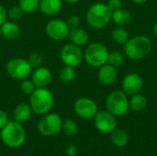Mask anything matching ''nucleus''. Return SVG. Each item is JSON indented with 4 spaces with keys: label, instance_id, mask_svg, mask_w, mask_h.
<instances>
[{
    "label": "nucleus",
    "instance_id": "nucleus-29",
    "mask_svg": "<svg viewBox=\"0 0 157 156\" xmlns=\"http://www.w3.org/2000/svg\"><path fill=\"white\" fill-rule=\"evenodd\" d=\"M23 10L21 9V7L17 5V6H11L8 11H7V17L12 19V20H17L20 19L23 16Z\"/></svg>",
    "mask_w": 157,
    "mask_h": 156
},
{
    "label": "nucleus",
    "instance_id": "nucleus-25",
    "mask_svg": "<svg viewBox=\"0 0 157 156\" xmlns=\"http://www.w3.org/2000/svg\"><path fill=\"white\" fill-rule=\"evenodd\" d=\"M40 0H18V6L24 13H33L40 6Z\"/></svg>",
    "mask_w": 157,
    "mask_h": 156
},
{
    "label": "nucleus",
    "instance_id": "nucleus-39",
    "mask_svg": "<svg viewBox=\"0 0 157 156\" xmlns=\"http://www.w3.org/2000/svg\"><path fill=\"white\" fill-rule=\"evenodd\" d=\"M2 36V31H1V28H0V37Z\"/></svg>",
    "mask_w": 157,
    "mask_h": 156
},
{
    "label": "nucleus",
    "instance_id": "nucleus-15",
    "mask_svg": "<svg viewBox=\"0 0 157 156\" xmlns=\"http://www.w3.org/2000/svg\"><path fill=\"white\" fill-rule=\"evenodd\" d=\"M98 76L99 82L102 85L110 86L117 79V76H118L117 69H116V67H114L107 63L106 64L99 67Z\"/></svg>",
    "mask_w": 157,
    "mask_h": 156
},
{
    "label": "nucleus",
    "instance_id": "nucleus-10",
    "mask_svg": "<svg viewBox=\"0 0 157 156\" xmlns=\"http://www.w3.org/2000/svg\"><path fill=\"white\" fill-rule=\"evenodd\" d=\"M94 124L98 131L102 133H111L117 127V120L109 111H98L94 117Z\"/></svg>",
    "mask_w": 157,
    "mask_h": 156
},
{
    "label": "nucleus",
    "instance_id": "nucleus-16",
    "mask_svg": "<svg viewBox=\"0 0 157 156\" xmlns=\"http://www.w3.org/2000/svg\"><path fill=\"white\" fill-rule=\"evenodd\" d=\"M63 6L62 0H40L39 8L47 16H53L60 12Z\"/></svg>",
    "mask_w": 157,
    "mask_h": 156
},
{
    "label": "nucleus",
    "instance_id": "nucleus-17",
    "mask_svg": "<svg viewBox=\"0 0 157 156\" xmlns=\"http://www.w3.org/2000/svg\"><path fill=\"white\" fill-rule=\"evenodd\" d=\"M68 37L73 44L77 45L79 47L86 45L89 40L88 33L84 29H81V28H75V29H70Z\"/></svg>",
    "mask_w": 157,
    "mask_h": 156
},
{
    "label": "nucleus",
    "instance_id": "nucleus-18",
    "mask_svg": "<svg viewBox=\"0 0 157 156\" xmlns=\"http://www.w3.org/2000/svg\"><path fill=\"white\" fill-rule=\"evenodd\" d=\"M32 114V109L29 106V104L27 103H20L18 104L13 113L14 119L18 123H24L28 121Z\"/></svg>",
    "mask_w": 157,
    "mask_h": 156
},
{
    "label": "nucleus",
    "instance_id": "nucleus-9",
    "mask_svg": "<svg viewBox=\"0 0 157 156\" xmlns=\"http://www.w3.org/2000/svg\"><path fill=\"white\" fill-rule=\"evenodd\" d=\"M61 59L65 65L75 68L81 64L84 59V53L79 46L69 43L62 48Z\"/></svg>",
    "mask_w": 157,
    "mask_h": 156
},
{
    "label": "nucleus",
    "instance_id": "nucleus-35",
    "mask_svg": "<svg viewBox=\"0 0 157 156\" xmlns=\"http://www.w3.org/2000/svg\"><path fill=\"white\" fill-rule=\"evenodd\" d=\"M77 152H78V150H77L76 146H75V145H71L65 150V154H66V155L68 156L75 155L77 154Z\"/></svg>",
    "mask_w": 157,
    "mask_h": 156
},
{
    "label": "nucleus",
    "instance_id": "nucleus-5",
    "mask_svg": "<svg viewBox=\"0 0 157 156\" xmlns=\"http://www.w3.org/2000/svg\"><path fill=\"white\" fill-rule=\"evenodd\" d=\"M108 48L100 42H93L89 44L84 53L86 62L93 67H100L108 63L109 58Z\"/></svg>",
    "mask_w": 157,
    "mask_h": 156
},
{
    "label": "nucleus",
    "instance_id": "nucleus-8",
    "mask_svg": "<svg viewBox=\"0 0 157 156\" xmlns=\"http://www.w3.org/2000/svg\"><path fill=\"white\" fill-rule=\"evenodd\" d=\"M6 70L10 77L16 80H23L30 74L32 69L27 60L22 58H13L7 62Z\"/></svg>",
    "mask_w": 157,
    "mask_h": 156
},
{
    "label": "nucleus",
    "instance_id": "nucleus-23",
    "mask_svg": "<svg viewBox=\"0 0 157 156\" xmlns=\"http://www.w3.org/2000/svg\"><path fill=\"white\" fill-rule=\"evenodd\" d=\"M111 37L116 43L124 45L129 40V33L123 27H118L112 31Z\"/></svg>",
    "mask_w": 157,
    "mask_h": 156
},
{
    "label": "nucleus",
    "instance_id": "nucleus-34",
    "mask_svg": "<svg viewBox=\"0 0 157 156\" xmlns=\"http://www.w3.org/2000/svg\"><path fill=\"white\" fill-rule=\"evenodd\" d=\"M8 122V117L3 110H0V130Z\"/></svg>",
    "mask_w": 157,
    "mask_h": 156
},
{
    "label": "nucleus",
    "instance_id": "nucleus-12",
    "mask_svg": "<svg viewBox=\"0 0 157 156\" xmlns=\"http://www.w3.org/2000/svg\"><path fill=\"white\" fill-rule=\"evenodd\" d=\"M75 112L78 117L84 120H89L98 113V106L96 102L87 97L78 98L74 105Z\"/></svg>",
    "mask_w": 157,
    "mask_h": 156
},
{
    "label": "nucleus",
    "instance_id": "nucleus-1",
    "mask_svg": "<svg viewBox=\"0 0 157 156\" xmlns=\"http://www.w3.org/2000/svg\"><path fill=\"white\" fill-rule=\"evenodd\" d=\"M152 41L144 35H137L130 38L123 45V50L127 57L132 61L145 58L152 51Z\"/></svg>",
    "mask_w": 157,
    "mask_h": 156
},
{
    "label": "nucleus",
    "instance_id": "nucleus-6",
    "mask_svg": "<svg viewBox=\"0 0 157 156\" xmlns=\"http://www.w3.org/2000/svg\"><path fill=\"white\" fill-rule=\"evenodd\" d=\"M106 107L108 111H109L115 117L125 115L130 108L127 95L121 90L112 91L107 97Z\"/></svg>",
    "mask_w": 157,
    "mask_h": 156
},
{
    "label": "nucleus",
    "instance_id": "nucleus-37",
    "mask_svg": "<svg viewBox=\"0 0 157 156\" xmlns=\"http://www.w3.org/2000/svg\"><path fill=\"white\" fill-rule=\"evenodd\" d=\"M66 3H69V4H75L77 2H79L80 0H64Z\"/></svg>",
    "mask_w": 157,
    "mask_h": 156
},
{
    "label": "nucleus",
    "instance_id": "nucleus-24",
    "mask_svg": "<svg viewBox=\"0 0 157 156\" xmlns=\"http://www.w3.org/2000/svg\"><path fill=\"white\" fill-rule=\"evenodd\" d=\"M62 131L68 137H74L78 132V126H77V124L74 120H63Z\"/></svg>",
    "mask_w": 157,
    "mask_h": 156
},
{
    "label": "nucleus",
    "instance_id": "nucleus-27",
    "mask_svg": "<svg viewBox=\"0 0 157 156\" xmlns=\"http://www.w3.org/2000/svg\"><path fill=\"white\" fill-rule=\"evenodd\" d=\"M124 63V56L120 51H113L109 54L108 58V63L114 66V67H120Z\"/></svg>",
    "mask_w": 157,
    "mask_h": 156
},
{
    "label": "nucleus",
    "instance_id": "nucleus-13",
    "mask_svg": "<svg viewBox=\"0 0 157 156\" xmlns=\"http://www.w3.org/2000/svg\"><path fill=\"white\" fill-rule=\"evenodd\" d=\"M144 88V79L137 73H130L123 78L122 89L127 96H133L140 93Z\"/></svg>",
    "mask_w": 157,
    "mask_h": 156
},
{
    "label": "nucleus",
    "instance_id": "nucleus-7",
    "mask_svg": "<svg viewBox=\"0 0 157 156\" xmlns=\"http://www.w3.org/2000/svg\"><path fill=\"white\" fill-rule=\"evenodd\" d=\"M62 118L55 113L45 114L38 123V131L44 136H52L62 131Z\"/></svg>",
    "mask_w": 157,
    "mask_h": 156
},
{
    "label": "nucleus",
    "instance_id": "nucleus-19",
    "mask_svg": "<svg viewBox=\"0 0 157 156\" xmlns=\"http://www.w3.org/2000/svg\"><path fill=\"white\" fill-rule=\"evenodd\" d=\"M1 31H2V36L9 40H16L20 33L19 27L17 23L12 22V21H6L4 24L0 26Z\"/></svg>",
    "mask_w": 157,
    "mask_h": 156
},
{
    "label": "nucleus",
    "instance_id": "nucleus-32",
    "mask_svg": "<svg viewBox=\"0 0 157 156\" xmlns=\"http://www.w3.org/2000/svg\"><path fill=\"white\" fill-rule=\"evenodd\" d=\"M107 6H109L110 11L113 12L122 6V2H121V0H109Z\"/></svg>",
    "mask_w": 157,
    "mask_h": 156
},
{
    "label": "nucleus",
    "instance_id": "nucleus-3",
    "mask_svg": "<svg viewBox=\"0 0 157 156\" xmlns=\"http://www.w3.org/2000/svg\"><path fill=\"white\" fill-rule=\"evenodd\" d=\"M54 98L52 92L46 87L36 88L29 97V106L32 112L38 115H45L53 107Z\"/></svg>",
    "mask_w": 157,
    "mask_h": 156
},
{
    "label": "nucleus",
    "instance_id": "nucleus-30",
    "mask_svg": "<svg viewBox=\"0 0 157 156\" xmlns=\"http://www.w3.org/2000/svg\"><path fill=\"white\" fill-rule=\"evenodd\" d=\"M20 88L24 94L30 96L35 91L36 86L31 80H24V81H22V83L20 85Z\"/></svg>",
    "mask_w": 157,
    "mask_h": 156
},
{
    "label": "nucleus",
    "instance_id": "nucleus-2",
    "mask_svg": "<svg viewBox=\"0 0 157 156\" xmlns=\"http://www.w3.org/2000/svg\"><path fill=\"white\" fill-rule=\"evenodd\" d=\"M1 140L9 148H19L26 141V131L21 123L8 121L1 129Z\"/></svg>",
    "mask_w": 157,
    "mask_h": 156
},
{
    "label": "nucleus",
    "instance_id": "nucleus-28",
    "mask_svg": "<svg viewBox=\"0 0 157 156\" xmlns=\"http://www.w3.org/2000/svg\"><path fill=\"white\" fill-rule=\"evenodd\" d=\"M27 61L29 63L31 69H37L39 67H41V65L43 63V57L41 54L35 52V53L30 54Z\"/></svg>",
    "mask_w": 157,
    "mask_h": 156
},
{
    "label": "nucleus",
    "instance_id": "nucleus-31",
    "mask_svg": "<svg viewBox=\"0 0 157 156\" xmlns=\"http://www.w3.org/2000/svg\"><path fill=\"white\" fill-rule=\"evenodd\" d=\"M66 24H67V26L69 27L70 29L78 28V26L80 24V18H79V17H77L75 15L71 16V17H68V19L66 21Z\"/></svg>",
    "mask_w": 157,
    "mask_h": 156
},
{
    "label": "nucleus",
    "instance_id": "nucleus-33",
    "mask_svg": "<svg viewBox=\"0 0 157 156\" xmlns=\"http://www.w3.org/2000/svg\"><path fill=\"white\" fill-rule=\"evenodd\" d=\"M6 18H7V11L2 5H0V26L6 21Z\"/></svg>",
    "mask_w": 157,
    "mask_h": 156
},
{
    "label": "nucleus",
    "instance_id": "nucleus-38",
    "mask_svg": "<svg viewBox=\"0 0 157 156\" xmlns=\"http://www.w3.org/2000/svg\"><path fill=\"white\" fill-rule=\"evenodd\" d=\"M154 33H155V35L157 37V22L155 24V26H154Z\"/></svg>",
    "mask_w": 157,
    "mask_h": 156
},
{
    "label": "nucleus",
    "instance_id": "nucleus-11",
    "mask_svg": "<svg viewBox=\"0 0 157 156\" xmlns=\"http://www.w3.org/2000/svg\"><path fill=\"white\" fill-rule=\"evenodd\" d=\"M45 30L49 38L53 40H63L69 35L70 29L66 22L61 19H52L45 27Z\"/></svg>",
    "mask_w": 157,
    "mask_h": 156
},
{
    "label": "nucleus",
    "instance_id": "nucleus-26",
    "mask_svg": "<svg viewBox=\"0 0 157 156\" xmlns=\"http://www.w3.org/2000/svg\"><path fill=\"white\" fill-rule=\"evenodd\" d=\"M60 79L64 83H70L75 78V70L74 67L65 65L60 70L59 73Z\"/></svg>",
    "mask_w": 157,
    "mask_h": 156
},
{
    "label": "nucleus",
    "instance_id": "nucleus-22",
    "mask_svg": "<svg viewBox=\"0 0 157 156\" xmlns=\"http://www.w3.org/2000/svg\"><path fill=\"white\" fill-rule=\"evenodd\" d=\"M130 108L133 111L140 112L143 111L147 106V98L145 96L138 93L136 95L132 96V98L129 100Z\"/></svg>",
    "mask_w": 157,
    "mask_h": 156
},
{
    "label": "nucleus",
    "instance_id": "nucleus-21",
    "mask_svg": "<svg viewBox=\"0 0 157 156\" xmlns=\"http://www.w3.org/2000/svg\"><path fill=\"white\" fill-rule=\"evenodd\" d=\"M110 141L112 144L116 147H124L129 142V136L123 130H114L110 135Z\"/></svg>",
    "mask_w": 157,
    "mask_h": 156
},
{
    "label": "nucleus",
    "instance_id": "nucleus-20",
    "mask_svg": "<svg viewBox=\"0 0 157 156\" xmlns=\"http://www.w3.org/2000/svg\"><path fill=\"white\" fill-rule=\"evenodd\" d=\"M131 19H132L131 12L122 7L113 11L111 15V20H113V22L117 24L119 27H123L128 25L131 22Z\"/></svg>",
    "mask_w": 157,
    "mask_h": 156
},
{
    "label": "nucleus",
    "instance_id": "nucleus-14",
    "mask_svg": "<svg viewBox=\"0 0 157 156\" xmlns=\"http://www.w3.org/2000/svg\"><path fill=\"white\" fill-rule=\"evenodd\" d=\"M52 78V76L50 69L46 67H39L34 71L31 81L35 85L36 88H42L47 87V86L50 85Z\"/></svg>",
    "mask_w": 157,
    "mask_h": 156
},
{
    "label": "nucleus",
    "instance_id": "nucleus-4",
    "mask_svg": "<svg viewBox=\"0 0 157 156\" xmlns=\"http://www.w3.org/2000/svg\"><path fill=\"white\" fill-rule=\"evenodd\" d=\"M111 15L112 12L106 4L96 3L88 8L86 12V21L93 29H103L111 21Z\"/></svg>",
    "mask_w": 157,
    "mask_h": 156
},
{
    "label": "nucleus",
    "instance_id": "nucleus-36",
    "mask_svg": "<svg viewBox=\"0 0 157 156\" xmlns=\"http://www.w3.org/2000/svg\"><path fill=\"white\" fill-rule=\"evenodd\" d=\"M147 0H132L133 3L135 4H138V5H142V4H144Z\"/></svg>",
    "mask_w": 157,
    "mask_h": 156
}]
</instances>
